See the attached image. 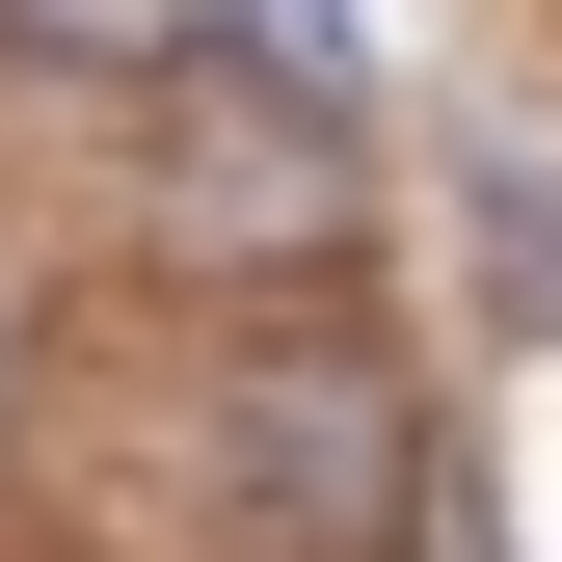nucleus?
Instances as JSON below:
<instances>
[{"label": "nucleus", "instance_id": "1", "mask_svg": "<svg viewBox=\"0 0 562 562\" xmlns=\"http://www.w3.org/2000/svg\"><path fill=\"white\" fill-rule=\"evenodd\" d=\"M241 509L295 536V562H375L402 509H429V429H402V375L348 322H295V348H241Z\"/></svg>", "mask_w": 562, "mask_h": 562}, {"label": "nucleus", "instance_id": "2", "mask_svg": "<svg viewBox=\"0 0 562 562\" xmlns=\"http://www.w3.org/2000/svg\"><path fill=\"white\" fill-rule=\"evenodd\" d=\"M161 241H188V268H322V241H348V108H322V54H241V81L161 134Z\"/></svg>", "mask_w": 562, "mask_h": 562}, {"label": "nucleus", "instance_id": "3", "mask_svg": "<svg viewBox=\"0 0 562 562\" xmlns=\"http://www.w3.org/2000/svg\"><path fill=\"white\" fill-rule=\"evenodd\" d=\"M456 241H482V322L562 348V161H536V134H482V161H456Z\"/></svg>", "mask_w": 562, "mask_h": 562}, {"label": "nucleus", "instance_id": "4", "mask_svg": "<svg viewBox=\"0 0 562 562\" xmlns=\"http://www.w3.org/2000/svg\"><path fill=\"white\" fill-rule=\"evenodd\" d=\"M27 54H81V81H215L241 54V0H0Z\"/></svg>", "mask_w": 562, "mask_h": 562}]
</instances>
